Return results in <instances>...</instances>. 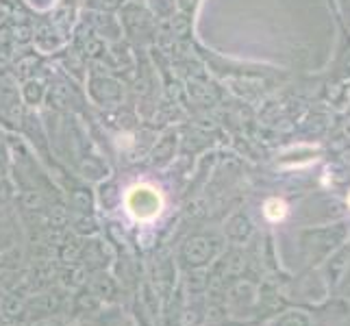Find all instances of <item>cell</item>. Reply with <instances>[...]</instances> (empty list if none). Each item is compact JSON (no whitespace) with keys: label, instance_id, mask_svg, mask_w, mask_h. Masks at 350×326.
Instances as JSON below:
<instances>
[{"label":"cell","instance_id":"6da1fadb","mask_svg":"<svg viewBox=\"0 0 350 326\" xmlns=\"http://www.w3.org/2000/svg\"><path fill=\"white\" fill-rule=\"evenodd\" d=\"M126 209H129V213L135 220H142V222L154 220L163 209L161 194L154 187H150V185H135L126 194Z\"/></svg>","mask_w":350,"mask_h":326},{"label":"cell","instance_id":"7a4b0ae2","mask_svg":"<svg viewBox=\"0 0 350 326\" xmlns=\"http://www.w3.org/2000/svg\"><path fill=\"white\" fill-rule=\"evenodd\" d=\"M265 217L272 222H279L285 217V213H287V207H285L283 200H276V198H272V200L265 202V209H263Z\"/></svg>","mask_w":350,"mask_h":326},{"label":"cell","instance_id":"3957f363","mask_svg":"<svg viewBox=\"0 0 350 326\" xmlns=\"http://www.w3.org/2000/svg\"><path fill=\"white\" fill-rule=\"evenodd\" d=\"M42 91H44L42 83H28L26 89H24V96H26L28 102H37L42 98Z\"/></svg>","mask_w":350,"mask_h":326},{"label":"cell","instance_id":"277c9868","mask_svg":"<svg viewBox=\"0 0 350 326\" xmlns=\"http://www.w3.org/2000/svg\"><path fill=\"white\" fill-rule=\"evenodd\" d=\"M85 50H87V52H89V55H98V52H100V50H103V46H100V43H98V42H94V40H91V42H87V46H85Z\"/></svg>","mask_w":350,"mask_h":326},{"label":"cell","instance_id":"5b68a950","mask_svg":"<svg viewBox=\"0 0 350 326\" xmlns=\"http://www.w3.org/2000/svg\"><path fill=\"white\" fill-rule=\"evenodd\" d=\"M55 100H57V107H63V102H66V91L59 89V87L55 89Z\"/></svg>","mask_w":350,"mask_h":326},{"label":"cell","instance_id":"8992f818","mask_svg":"<svg viewBox=\"0 0 350 326\" xmlns=\"http://www.w3.org/2000/svg\"><path fill=\"white\" fill-rule=\"evenodd\" d=\"M348 204H350V196H348Z\"/></svg>","mask_w":350,"mask_h":326}]
</instances>
